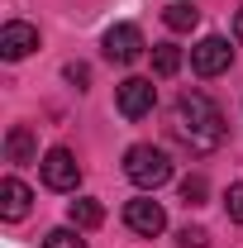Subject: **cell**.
Masks as SVG:
<instances>
[{"instance_id":"9a60e30c","label":"cell","mask_w":243,"mask_h":248,"mask_svg":"<svg viewBox=\"0 0 243 248\" xmlns=\"http://www.w3.org/2000/svg\"><path fill=\"white\" fill-rule=\"evenodd\" d=\"M205 196H210V182H205V177H186L182 182V201L186 205H205Z\"/></svg>"},{"instance_id":"9c48e42d","label":"cell","mask_w":243,"mask_h":248,"mask_svg":"<svg viewBox=\"0 0 243 248\" xmlns=\"http://www.w3.org/2000/svg\"><path fill=\"white\" fill-rule=\"evenodd\" d=\"M29 205H33V191L19 177H5L0 182V219L5 224H19V219L29 215Z\"/></svg>"},{"instance_id":"5bb4252c","label":"cell","mask_w":243,"mask_h":248,"mask_svg":"<svg viewBox=\"0 0 243 248\" xmlns=\"http://www.w3.org/2000/svg\"><path fill=\"white\" fill-rule=\"evenodd\" d=\"M43 248H86V239H81L76 224H62V229H48L43 234Z\"/></svg>"},{"instance_id":"7c38bea8","label":"cell","mask_w":243,"mask_h":248,"mask_svg":"<svg viewBox=\"0 0 243 248\" xmlns=\"http://www.w3.org/2000/svg\"><path fill=\"white\" fill-rule=\"evenodd\" d=\"M162 24L172 33H191L200 24V5H196V0H172V5L162 10Z\"/></svg>"},{"instance_id":"8992f818","label":"cell","mask_w":243,"mask_h":248,"mask_svg":"<svg viewBox=\"0 0 243 248\" xmlns=\"http://www.w3.org/2000/svg\"><path fill=\"white\" fill-rule=\"evenodd\" d=\"M143 29L138 24H115V29H105V38H100V53H105V62H115V67H129V62L143 58Z\"/></svg>"},{"instance_id":"277c9868","label":"cell","mask_w":243,"mask_h":248,"mask_svg":"<svg viewBox=\"0 0 243 248\" xmlns=\"http://www.w3.org/2000/svg\"><path fill=\"white\" fill-rule=\"evenodd\" d=\"M38 177L48 191H76L81 186V162L72 148H48V153L38 157Z\"/></svg>"},{"instance_id":"8fae6325","label":"cell","mask_w":243,"mask_h":248,"mask_svg":"<svg viewBox=\"0 0 243 248\" xmlns=\"http://www.w3.org/2000/svg\"><path fill=\"white\" fill-rule=\"evenodd\" d=\"M5 157L10 162H38V139L29 134V124H15L5 134Z\"/></svg>"},{"instance_id":"30bf717a","label":"cell","mask_w":243,"mask_h":248,"mask_svg":"<svg viewBox=\"0 0 243 248\" xmlns=\"http://www.w3.org/2000/svg\"><path fill=\"white\" fill-rule=\"evenodd\" d=\"M67 224H76L81 234L86 229H100L105 224V205L95 196H76V201H67Z\"/></svg>"},{"instance_id":"6da1fadb","label":"cell","mask_w":243,"mask_h":248,"mask_svg":"<svg viewBox=\"0 0 243 248\" xmlns=\"http://www.w3.org/2000/svg\"><path fill=\"white\" fill-rule=\"evenodd\" d=\"M172 139L191 148V153H214V148H224V139H229V124L219 115V105H214L205 91H182L177 95V105H172Z\"/></svg>"},{"instance_id":"52a82bcc","label":"cell","mask_w":243,"mask_h":248,"mask_svg":"<svg viewBox=\"0 0 243 248\" xmlns=\"http://www.w3.org/2000/svg\"><path fill=\"white\" fill-rule=\"evenodd\" d=\"M124 224H129V234H138V239H157L162 229H167V210L148 201V196H134V201H124Z\"/></svg>"},{"instance_id":"7a4b0ae2","label":"cell","mask_w":243,"mask_h":248,"mask_svg":"<svg viewBox=\"0 0 243 248\" xmlns=\"http://www.w3.org/2000/svg\"><path fill=\"white\" fill-rule=\"evenodd\" d=\"M124 177L138 186V191H157V186L172 182V157L162 153L157 143H134L124 153Z\"/></svg>"},{"instance_id":"ac0fdd59","label":"cell","mask_w":243,"mask_h":248,"mask_svg":"<svg viewBox=\"0 0 243 248\" xmlns=\"http://www.w3.org/2000/svg\"><path fill=\"white\" fill-rule=\"evenodd\" d=\"M67 81H76V91H86V81H91V72H86L81 62H67Z\"/></svg>"},{"instance_id":"3957f363","label":"cell","mask_w":243,"mask_h":248,"mask_svg":"<svg viewBox=\"0 0 243 248\" xmlns=\"http://www.w3.org/2000/svg\"><path fill=\"white\" fill-rule=\"evenodd\" d=\"M115 110H120L124 120H148L152 110H157V86H152L148 77H124L120 86H115Z\"/></svg>"},{"instance_id":"5b68a950","label":"cell","mask_w":243,"mask_h":248,"mask_svg":"<svg viewBox=\"0 0 243 248\" xmlns=\"http://www.w3.org/2000/svg\"><path fill=\"white\" fill-rule=\"evenodd\" d=\"M229 67H234V48H229L224 33H205V38L191 48V72H196V77H224Z\"/></svg>"},{"instance_id":"2e32d148","label":"cell","mask_w":243,"mask_h":248,"mask_svg":"<svg viewBox=\"0 0 243 248\" xmlns=\"http://www.w3.org/2000/svg\"><path fill=\"white\" fill-rule=\"evenodd\" d=\"M224 210H229V219H234V224H243V182L229 186V196H224Z\"/></svg>"},{"instance_id":"d6986e66","label":"cell","mask_w":243,"mask_h":248,"mask_svg":"<svg viewBox=\"0 0 243 248\" xmlns=\"http://www.w3.org/2000/svg\"><path fill=\"white\" fill-rule=\"evenodd\" d=\"M234 38H239V43H243V10H239V15H234Z\"/></svg>"},{"instance_id":"4fadbf2b","label":"cell","mask_w":243,"mask_h":248,"mask_svg":"<svg viewBox=\"0 0 243 248\" xmlns=\"http://www.w3.org/2000/svg\"><path fill=\"white\" fill-rule=\"evenodd\" d=\"M182 72V48L177 43H152V77H177Z\"/></svg>"},{"instance_id":"ba28073f","label":"cell","mask_w":243,"mask_h":248,"mask_svg":"<svg viewBox=\"0 0 243 248\" xmlns=\"http://www.w3.org/2000/svg\"><path fill=\"white\" fill-rule=\"evenodd\" d=\"M33 48H38V29H33V24H24V19H10V24L0 29V58H5V62L29 58Z\"/></svg>"},{"instance_id":"e0dca14e","label":"cell","mask_w":243,"mask_h":248,"mask_svg":"<svg viewBox=\"0 0 243 248\" xmlns=\"http://www.w3.org/2000/svg\"><path fill=\"white\" fill-rule=\"evenodd\" d=\"M177 239H182V248H210V234L205 229H191V224H186Z\"/></svg>"}]
</instances>
